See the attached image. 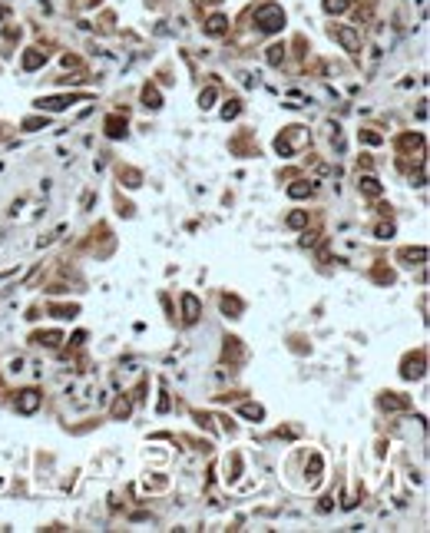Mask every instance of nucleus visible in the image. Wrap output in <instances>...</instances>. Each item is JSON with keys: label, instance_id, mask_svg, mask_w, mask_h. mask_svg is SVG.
I'll list each match as a JSON object with an SVG mask.
<instances>
[{"label": "nucleus", "instance_id": "6", "mask_svg": "<svg viewBox=\"0 0 430 533\" xmlns=\"http://www.w3.org/2000/svg\"><path fill=\"white\" fill-rule=\"evenodd\" d=\"M206 33H212V37H218V33H225V17H212L206 24Z\"/></svg>", "mask_w": 430, "mask_h": 533}, {"label": "nucleus", "instance_id": "12", "mask_svg": "<svg viewBox=\"0 0 430 533\" xmlns=\"http://www.w3.org/2000/svg\"><path fill=\"white\" fill-rule=\"evenodd\" d=\"M242 414H245V417H255V420H258V417H262V408H258V404H245V408H242Z\"/></svg>", "mask_w": 430, "mask_h": 533}, {"label": "nucleus", "instance_id": "8", "mask_svg": "<svg viewBox=\"0 0 430 533\" xmlns=\"http://www.w3.org/2000/svg\"><path fill=\"white\" fill-rule=\"evenodd\" d=\"M324 10L328 13H341V10H348V0H324Z\"/></svg>", "mask_w": 430, "mask_h": 533}, {"label": "nucleus", "instance_id": "5", "mask_svg": "<svg viewBox=\"0 0 430 533\" xmlns=\"http://www.w3.org/2000/svg\"><path fill=\"white\" fill-rule=\"evenodd\" d=\"M182 305H186V321L199 318V301H195V295H182Z\"/></svg>", "mask_w": 430, "mask_h": 533}, {"label": "nucleus", "instance_id": "14", "mask_svg": "<svg viewBox=\"0 0 430 533\" xmlns=\"http://www.w3.org/2000/svg\"><path fill=\"white\" fill-rule=\"evenodd\" d=\"M305 222H308V215H305V212H295L291 219H288V226H305Z\"/></svg>", "mask_w": 430, "mask_h": 533}, {"label": "nucleus", "instance_id": "4", "mask_svg": "<svg viewBox=\"0 0 430 533\" xmlns=\"http://www.w3.org/2000/svg\"><path fill=\"white\" fill-rule=\"evenodd\" d=\"M43 60H47V57H43L40 50H27V53H24V70H37V66H43Z\"/></svg>", "mask_w": 430, "mask_h": 533}, {"label": "nucleus", "instance_id": "1", "mask_svg": "<svg viewBox=\"0 0 430 533\" xmlns=\"http://www.w3.org/2000/svg\"><path fill=\"white\" fill-rule=\"evenodd\" d=\"M255 24H258L262 33H275V30L285 27V10H281L278 4H262L255 10Z\"/></svg>", "mask_w": 430, "mask_h": 533}, {"label": "nucleus", "instance_id": "9", "mask_svg": "<svg viewBox=\"0 0 430 533\" xmlns=\"http://www.w3.org/2000/svg\"><path fill=\"white\" fill-rule=\"evenodd\" d=\"M311 192V186H305V182H298V186H288V195L291 199H301V195H308Z\"/></svg>", "mask_w": 430, "mask_h": 533}, {"label": "nucleus", "instance_id": "3", "mask_svg": "<svg viewBox=\"0 0 430 533\" xmlns=\"http://www.w3.org/2000/svg\"><path fill=\"white\" fill-rule=\"evenodd\" d=\"M37 404H40V394H37V391H24V394L17 397V411H20V414H33V411H37Z\"/></svg>", "mask_w": 430, "mask_h": 533}, {"label": "nucleus", "instance_id": "10", "mask_svg": "<svg viewBox=\"0 0 430 533\" xmlns=\"http://www.w3.org/2000/svg\"><path fill=\"white\" fill-rule=\"evenodd\" d=\"M215 93H218V90H215V86H209L206 93L199 96V106H202V109H209V106H212V100H215Z\"/></svg>", "mask_w": 430, "mask_h": 533}, {"label": "nucleus", "instance_id": "11", "mask_svg": "<svg viewBox=\"0 0 430 533\" xmlns=\"http://www.w3.org/2000/svg\"><path fill=\"white\" fill-rule=\"evenodd\" d=\"M361 189H364V192H371V195H377V192H380L377 179H361Z\"/></svg>", "mask_w": 430, "mask_h": 533}, {"label": "nucleus", "instance_id": "2", "mask_svg": "<svg viewBox=\"0 0 430 533\" xmlns=\"http://www.w3.org/2000/svg\"><path fill=\"white\" fill-rule=\"evenodd\" d=\"M331 37H337V40H341V47H344V50H351V53L361 50V37H357L351 27H331Z\"/></svg>", "mask_w": 430, "mask_h": 533}, {"label": "nucleus", "instance_id": "7", "mask_svg": "<svg viewBox=\"0 0 430 533\" xmlns=\"http://www.w3.org/2000/svg\"><path fill=\"white\" fill-rule=\"evenodd\" d=\"M281 60H285V47H281V43H275V47H268V63H271V66H278V63H281Z\"/></svg>", "mask_w": 430, "mask_h": 533}, {"label": "nucleus", "instance_id": "15", "mask_svg": "<svg viewBox=\"0 0 430 533\" xmlns=\"http://www.w3.org/2000/svg\"><path fill=\"white\" fill-rule=\"evenodd\" d=\"M0 20H4V7H0Z\"/></svg>", "mask_w": 430, "mask_h": 533}, {"label": "nucleus", "instance_id": "13", "mask_svg": "<svg viewBox=\"0 0 430 533\" xmlns=\"http://www.w3.org/2000/svg\"><path fill=\"white\" fill-rule=\"evenodd\" d=\"M143 96H146V106H152V109L159 106V93H156V90H146Z\"/></svg>", "mask_w": 430, "mask_h": 533}]
</instances>
